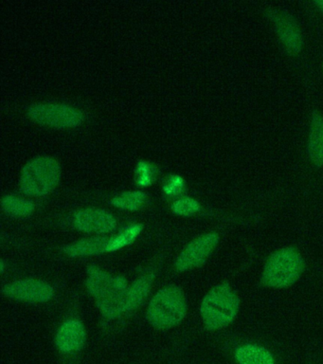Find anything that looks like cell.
Returning a JSON list of instances; mask_svg holds the SVG:
<instances>
[{
    "mask_svg": "<svg viewBox=\"0 0 323 364\" xmlns=\"http://www.w3.org/2000/svg\"><path fill=\"white\" fill-rule=\"evenodd\" d=\"M146 200V193L141 191L121 193V196H115L111 203L120 209L128 210H137L143 206Z\"/></svg>",
    "mask_w": 323,
    "mask_h": 364,
    "instance_id": "cell-18",
    "label": "cell"
},
{
    "mask_svg": "<svg viewBox=\"0 0 323 364\" xmlns=\"http://www.w3.org/2000/svg\"><path fill=\"white\" fill-rule=\"evenodd\" d=\"M87 332L81 321L70 320L62 324L56 335V346L63 353L79 351L84 346Z\"/></svg>",
    "mask_w": 323,
    "mask_h": 364,
    "instance_id": "cell-11",
    "label": "cell"
},
{
    "mask_svg": "<svg viewBox=\"0 0 323 364\" xmlns=\"http://www.w3.org/2000/svg\"><path fill=\"white\" fill-rule=\"evenodd\" d=\"M4 294L28 303H45L53 297L55 291L49 284L43 281L26 279L5 286Z\"/></svg>",
    "mask_w": 323,
    "mask_h": 364,
    "instance_id": "cell-8",
    "label": "cell"
},
{
    "mask_svg": "<svg viewBox=\"0 0 323 364\" xmlns=\"http://www.w3.org/2000/svg\"><path fill=\"white\" fill-rule=\"evenodd\" d=\"M314 4L317 6V9L319 11H322L323 13V0H319V1H314Z\"/></svg>",
    "mask_w": 323,
    "mask_h": 364,
    "instance_id": "cell-22",
    "label": "cell"
},
{
    "mask_svg": "<svg viewBox=\"0 0 323 364\" xmlns=\"http://www.w3.org/2000/svg\"><path fill=\"white\" fill-rule=\"evenodd\" d=\"M137 183L141 186H148L154 181L155 167L146 161H141L138 164L137 170Z\"/></svg>",
    "mask_w": 323,
    "mask_h": 364,
    "instance_id": "cell-20",
    "label": "cell"
},
{
    "mask_svg": "<svg viewBox=\"0 0 323 364\" xmlns=\"http://www.w3.org/2000/svg\"><path fill=\"white\" fill-rule=\"evenodd\" d=\"M305 260L293 247H283L270 255L261 282L272 289H285L299 280L305 272Z\"/></svg>",
    "mask_w": 323,
    "mask_h": 364,
    "instance_id": "cell-3",
    "label": "cell"
},
{
    "mask_svg": "<svg viewBox=\"0 0 323 364\" xmlns=\"http://www.w3.org/2000/svg\"><path fill=\"white\" fill-rule=\"evenodd\" d=\"M2 209L5 213L15 216H26L35 210V205L27 199L15 196H7L2 199Z\"/></svg>",
    "mask_w": 323,
    "mask_h": 364,
    "instance_id": "cell-16",
    "label": "cell"
},
{
    "mask_svg": "<svg viewBox=\"0 0 323 364\" xmlns=\"http://www.w3.org/2000/svg\"><path fill=\"white\" fill-rule=\"evenodd\" d=\"M1 272L4 273V261H1Z\"/></svg>",
    "mask_w": 323,
    "mask_h": 364,
    "instance_id": "cell-23",
    "label": "cell"
},
{
    "mask_svg": "<svg viewBox=\"0 0 323 364\" xmlns=\"http://www.w3.org/2000/svg\"><path fill=\"white\" fill-rule=\"evenodd\" d=\"M87 287L106 317L116 318L128 311L129 287L124 277H114L96 266H90Z\"/></svg>",
    "mask_w": 323,
    "mask_h": 364,
    "instance_id": "cell-1",
    "label": "cell"
},
{
    "mask_svg": "<svg viewBox=\"0 0 323 364\" xmlns=\"http://www.w3.org/2000/svg\"><path fill=\"white\" fill-rule=\"evenodd\" d=\"M61 178V167L52 156H38L25 165L22 170V193L30 196L50 195Z\"/></svg>",
    "mask_w": 323,
    "mask_h": 364,
    "instance_id": "cell-5",
    "label": "cell"
},
{
    "mask_svg": "<svg viewBox=\"0 0 323 364\" xmlns=\"http://www.w3.org/2000/svg\"><path fill=\"white\" fill-rule=\"evenodd\" d=\"M109 243V238L96 236V237L82 239L80 241L69 245L65 247L64 252L72 257L100 255V253L107 252Z\"/></svg>",
    "mask_w": 323,
    "mask_h": 364,
    "instance_id": "cell-13",
    "label": "cell"
},
{
    "mask_svg": "<svg viewBox=\"0 0 323 364\" xmlns=\"http://www.w3.org/2000/svg\"><path fill=\"white\" fill-rule=\"evenodd\" d=\"M186 312L187 303L182 290L169 286L153 297L147 309V318L155 328L167 329L177 326Z\"/></svg>",
    "mask_w": 323,
    "mask_h": 364,
    "instance_id": "cell-4",
    "label": "cell"
},
{
    "mask_svg": "<svg viewBox=\"0 0 323 364\" xmlns=\"http://www.w3.org/2000/svg\"><path fill=\"white\" fill-rule=\"evenodd\" d=\"M218 242L219 236L214 232L195 239L181 252L175 262V267L180 272H185L203 266L217 247Z\"/></svg>",
    "mask_w": 323,
    "mask_h": 364,
    "instance_id": "cell-7",
    "label": "cell"
},
{
    "mask_svg": "<svg viewBox=\"0 0 323 364\" xmlns=\"http://www.w3.org/2000/svg\"><path fill=\"white\" fill-rule=\"evenodd\" d=\"M185 189V182L180 176L171 175L167 178L164 184L163 190L167 196H177L184 192Z\"/></svg>",
    "mask_w": 323,
    "mask_h": 364,
    "instance_id": "cell-21",
    "label": "cell"
},
{
    "mask_svg": "<svg viewBox=\"0 0 323 364\" xmlns=\"http://www.w3.org/2000/svg\"><path fill=\"white\" fill-rule=\"evenodd\" d=\"M235 358L239 364H275L273 355L268 349L254 344L239 347Z\"/></svg>",
    "mask_w": 323,
    "mask_h": 364,
    "instance_id": "cell-14",
    "label": "cell"
},
{
    "mask_svg": "<svg viewBox=\"0 0 323 364\" xmlns=\"http://www.w3.org/2000/svg\"><path fill=\"white\" fill-rule=\"evenodd\" d=\"M75 225L82 232L103 235L114 230L117 221L106 210L89 208L75 213Z\"/></svg>",
    "mask_w": 323,
    "mask_h": 364,
    "instance_id": "cell-10",
    "label": "cell"
},
{
    "mask_svg": "<svg viewBox=\"0 0 323 364\" xmlns=\"http://www.w3.org/2000/svg\"><path fill=\"white\" fill-rule=\"evenodd\" d=\"M141 230H143V226L141 224L126 227L123 232L119 233L115 237L109 238V243L107 245V252H116V250L131 244L140 235Z\"/></svg>",
    "mask_w": 323,
    "mask_h": 364,
    "instance_id": "cell-17",
    "label": "cell"
},
{
    "mask_svg": "<svg viewBox=\"0 0 323 364\" xmlns=\"http://www.w3.org/2000/svg\"><path fill=\"white\" fill-rule=\"evenodd\" d=\"M240 299L228 282L217 284L209 290L200 306L201 317L209 330L224 328L236 318Z\"/></svg>",
    "mask_w": 323,
    "mask_h": 364,
    "instance_id": "cell-2",
    "label": "cell"
},
{
    "mask_svg": "<svg viewBox=\"0 0 323 364\" xmlns=\"http://www.w3.org/2000/svg\"><path fill=\"white\" fill-rule=\"evenodd\" d=\"M28 114L38 124L60 129L79 127L84 119V114L77 108L63 104L33 105Z\"/></svg>",
    "mask_w": 323,
    "mask_h": 364,
    "instance_id": "cell-6",
    "label": "cell"
},
{
    "mask_svg": "<svg viewBox=\"0 0 323 364\" xmlns=\"http://www.w3.org/2000/svg\"><path fill=\"white\" fill-rule=\"evenodd\" d=\"M269 16L273 21L278 36L286 51L297 55L302 50L303 40L296 20L285 11H270Z\"/></svg>",
    "mask_w": 323,
    "mask_h": 364,
    "instance_id": "cell-9",
    "label": "cell"
},
{
    "mask_svg": "<svg viewBox=\"0 0 323 364\" xmlns=\"http://www.w3.org/2000/svg\"><path fill=\"white\" fill-rule=\"evenodd\" d=\"M154 274L141 276L129 287L128 289V311L135 309L143 303L148 295L154 282Z\"/></svg>",
    "mask_w": 323,
    "mask_h": 364,
    "instance_id": "cell-15",
    "label": "cell"
},
{
    "mask_svg": "<svg viewBox=\"0 0 323 364\" xmlns=\"http://www.w3.org/2000/svg\"><path fill=\"white\" fill-rule=\"evenodd\" d=\"M307 152L316 166H323V117L317 112L312 115Z\"/></svg>",
    "mask_w": 323,
    "mask_h": 364,
    "instance_id": "cell-12",
    "label": "cell"
},
{
    "mask_svg": "<svg viewBox=\"0 0 323 364\" xmlns=\"http://www.w3.org/2000/svg\"><path fill=\"white\" fill-rule=\"evenodd\" d=\"M173 212L180 215H192L200 210V204L191 198L177 199L172 205Z\"/></svg>",
    "mask_w": 323,
    "mask_h": 364,
    "instance_id": "cell-19",
    "label": "cell"
}]
</instances>
